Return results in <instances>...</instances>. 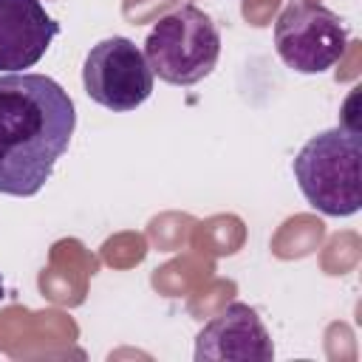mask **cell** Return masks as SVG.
I'll list each match as a JSON object with an SVG mask.
<instances>
[{"mask_svg": "<svg viewBox=\"0 0 362 362\" xmlns=\"http://www.w3.org/2000/svg\"><path fill=\"white\" fill-rule=\"evenodd\" d=\"M6 297V288H3V280H0V300Z\"/></svg>", "mask_w": 362, "mask_h": 362, "instance_id": "cell-8", "label": "cell"}, {"mask_svg": "<svg viewBox=\"0 0 362 362\" xmlns=\"http://www.w3.org/2000/svg\"><path fill=\"white\" fill-rule=\"evenodd\" d=\"M144 57L153 76L170 85H195L212 74L221 57V31L206 11L184 3L150 28Z\"/></svg>", "mask_w": 362, "mask_h": 362, "instance_id": "cell-3", "label": "cell"}, {"mask_svg": "<svg viewBox=\"0 0 362 362\" xmlns=\"http://www.w3.org/2000/svg\"><path fill=\"white\" fill-rule=\"evenodd\" d=\"M274 345L246 303H229L195 337V362H272Z\"/></svg>", "mask_w": 362, "mask_h": 362, "instance_id": "cell-6", "label": "cell"}, {"mask_svg": "<svg viewBox=\"0 0 362 362\" xmlns=\"http://www.w3.org/2000/svg\"><path fill=\"white\" fill-rule=\"evenodd\" d=\"M303 198L322 215L348 218L362 206V141L356 130L331 127L311 136L294 164Z\"/></svg>", "mask_w": 362, "mask_h": 362, "instance_id": "cell-2", "label": "cell"}, {"mask_svg": "<svg viewBox=\"0 0 362 362\" xmlns=\"http://www.w3.org/2000/svg\"><path fill=\"white\" fill-rule=\"evenodd\" d=\"M348 45L342 20L311 0H291L274 23L277 57L297 74H322L339 62Z\"/></svg>", "mask_w": 362, "mask_h": 362, "instance_id": "cell-4", "label": "cell"}, {"mask_svg": "<svg viewBox=\"0 0 362 362\" xmlns=\"http://www.w3.org/2000/svg\"><path fill=\"white\" fill-rule=\"evenodd\" d=\"M76 127L68 90L45 74H0V192L37 195Z\"/></svg>", "mask_w": 362, "mask_h": 362, "instance_id": "cell-1", "label": "cell"}, {"mask_svg": "<svg viewBox=\"0 0 362 362\" xmlns=\"http://www.w3.org/2000/svg\"><path fill=\"white\" fill-rule=\"evenodd\" d=\"M82 85L96 105L113 113H127L150 99L153 71L136 42L127 37H107L88 51Z\"/></svg>", "mask_w": 362, "mask_h": 362, "instance_id": "cell-5", "label": "cell"}, {"mask_svg": "<svg viewBox=\"0 0 362 362\" xmlns=\"http://www.w3.org/2000/svg\"><path fill=\"white\" fill-rule=\"evenodd\" d=\"M59 23L40 0H0V74H14L37 65Z\"/></svg>", "mask_w": 362, "mask_h": 362, "instance_id": "cell-7", "label": "cell"}]
</instances>
